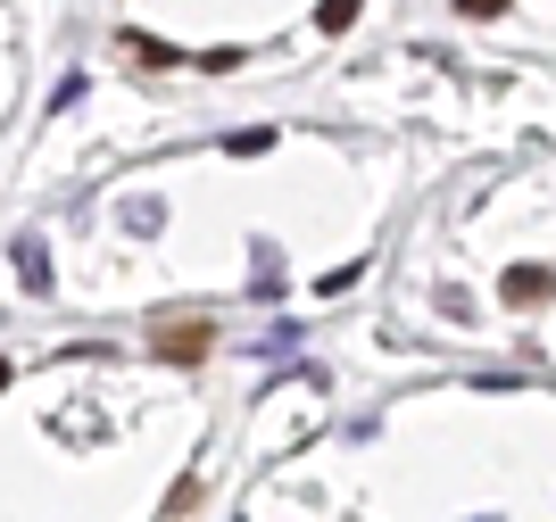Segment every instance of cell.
<instances>
[{
  "mask_svg": "<svg viewBox=\"0 0 556 522\" xmlns=\"http://www.w3.org/2000/svg\"><path fill=\"white\" fill-rule=\"evenodd\" d=\"M208 341H216L208 316H159V323H150V348H159L166 365H200V357H208Z\"/></svg>",
  "mask_w": 556,
  "mask_h": 522,
  "instance_id": "6da1fadb",
  "label": "cell"
},
{
  "mask_svg": "<svg viewBox=\"0 0 556 522\" xmlns=\"http://www.w3.org/2000/svg\"><path fill=\"white\" fill-rule=\"evenodd\" d=\"M498 298H507V307H548V298H556V273L548 266H515L507 282H498Z\"/></svg>",
  "mask_w": 556,
  "mask_h": 522,
  "instance_id": "7a4b0ae2",
  "label": "cell"
},
{
  "mask_svg": "<svg viewBox=\"0 0 556 522\" xmlns=\"http://www.w3.org/2000/svg\"><path fill=\"white\" fill-rule=\"evenodd\" d=\"M357 9H366V0H325V9H316V25H325V34H349V25H357Z\"/></svg>",
  "mask_w": 556,
  "mask_h": 522,
  "instance_id": "3957f363",
  "label": "cell"
},
{
  "mask_svg": "<svg viewBox=\"0 0 556 522\" xmlns=\"http://www.w3.org/2000/svg\"><path fill=\"white\" fill-rule=\"evenodd\" d=\"M507 0H457V17H498Z\"/></svg>",
  "mask_w": 556,
  "mask_h": 522,
  "instance_id": "277c9868",
  "label": "cell"
},
{
  "mask_svg": "<svg viewBox=\"0 0 556 522\" xmlns=\"http://www.w3.org/2000/svg\"><path fill=\"white\" fill-rule=\"evenodd\" d=\"M0 390H9V365H0Z\"/></svg>",
  "mask_w": 556,
  "mask_h": 522,
  "instance_id": "5b68a950",
  "label": "cell"
}]
</instances>
